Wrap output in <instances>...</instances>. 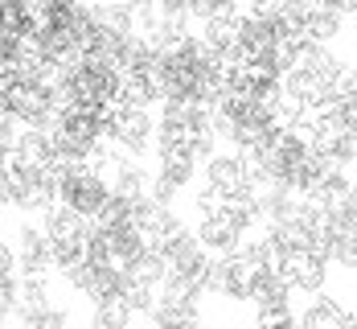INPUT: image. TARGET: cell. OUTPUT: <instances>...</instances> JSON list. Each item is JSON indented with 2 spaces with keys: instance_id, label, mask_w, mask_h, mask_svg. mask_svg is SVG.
Returning <instances> with one entry per match:
<instances>
[{
  "instance_id": "6da1fadb",
  "label": "cell",
  "mask_w": 357,
  "mask_h": 329,
  "mask_svg": "<svg viewBox=\"0 0 357 329\" xmlns=\"http://www.w3.org/2000/svg\"><path fill=\"white\" fill-rule=\"evenodd\" d=\"M275 272L291 288V296H317V293H324V284L333 276V259H328V251L321 243H300V247H291V251L280 256Z\"/></svg>"
},
{
  "instance_id": "7a4b0ae2",
  "label": "cell",
  "mask_w": 357,
  "mask_h": 329,
  "mask_svg": "<svg viewBox=\"0 0 357 329\" xmlns=\"http://www.w3.org/2000/svg\"><path fill=\"white\" fill-rule=\"evenodd\" d=\"M86 305H91V329H132V321L140 317L119 288L95 296V300H86Z\"/></svg>"
}]
</instances>
